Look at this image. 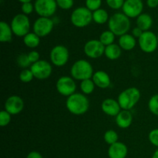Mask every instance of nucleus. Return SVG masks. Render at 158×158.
<instances>
[{"label":"nucleus","instance_id":"nucleus-1","mask_svg":"<svg viewBox=\"0 0 158 158\" xmlns=\"http://www.w3.org/2000/svg\"><path fill=\"white\" fill-rule=\"evenodd\" d=\"M109 30L111 31L115 35H121L127 33L131 29V21L129 17L125 14L117 12L114 14L108 21Z\"/></svg>","mask_w":158,"mask_h":158},{"label":"nucleus","instance_id":"nucleus-2","mask_svg":"<svg viewBox=\"0 0 158 158\" xmlns=\"http://www.w3.org/2000/svg\"><path fill=\"white\" fill-rule=\"evenodd\" d=\"M89 100L84 94L75 93L68 97L66 106L68 110L74 115L84 114L89 109Z\"/></svg>","mask_w":158,"mask_h":158},{"label":"nucleus","instance_id":"nucleus-3","mask_svg":"<svg viewBox=\"0 0 158 158\" xmlns=\"http://www.w3.org/2000/svg\"><path fill=\"white\" fill-rule=\"evenodd\" d=\"M140 98V90L136 87H130L120 93L117 101L121 109L123 110H130L137 104Z\"/></svg>","mask_w":158,"mask_h":158},{"label":"nucleus","instance_id":"nucleus-4","mask_svg":"<svg viewBox=\"0 0 158 158\" xmlns=\"http://www.w3.org/2000/svg\"><path fill=\"white\" fill-rule=\"evenodd\" d=\"M70 73L73 79L83 81L93 77L94 69L89 62L85 60H80L73 63L71 67Z\"/></svg>","mask_w":158,"mask_h":158},{"label":"nucleus","instance_id":"nucleus-5","mask_svg":"<svg viewBox=\"0 0 158 158\" xmlns=\"http://www.w3.org/2000/svg\"><path fill=\"white\" fill-rule=\"evenodd\" d=\"M70 20L76 27H86L92 22L93 13L86 7L77 8L71 14Z\"/></svg>","mask_w":158,"mask_h":158},{"label":"nucleus","instance_id":"nucleus-6","mask_svg":"<svg viewBox=\"0 0 158 158\" xmlns=\"http://www.w3.org/2000/svg\"><path fill=\"white\" fill-rule=\"evenodd\" d=\"M12 32L16 36L24 37L27 35L30 29V22L28 16L25 14H18L15 15L11 22Z\"/></svg>","mask_w":158,"mask_h":158},{"label":"nucleus","instance_id":"nucleus-7","mask_svg":"<svg viewBox=\"0 0 158 158\" xmlns=\"http://www.w3.org/2000/svg\"><path fill=\"white\" fill-rule=\"evenodd\" d=\"M139 46L143 52L151 53L157 49L158 46L157 35L151 31L143 32L138 39Z\"/></svg>","mask_w":158,"mask_h":158},{"label":"nucleus","instance_id":"nucleus-8","mask_svg":"<svg viewBox=\"0 0 158 158\" xmlns=\"http://www.w3.org/2000/svg\"><path fill=\"white\" fill-rule=\"evenodd\" d=\"M57 6L56 0H35L34 9L40 17L49 18L55 14Z\"/></svg>","mask_w":158,"mask_h":158},{"label":"nucleus","instance_id":"nucleus-9","mask_svg":"<svg viewBox=\"0 0 158 158\" xmlns=\"http://www.w3.org/2000/svg\"><path fill=\"white\" fill-rule=\"evenodd\" d=\"M30 70L32 71L34 77L38 80H46L50 77L52 73V66L46 60H39L31 65Z\"/></svg>","mask_w":158,"mask_h":158},{"label":"nucleus","instance_id":"nucleus-10","mask_svg":"<svg viewBox=\"0 0 158 158\" xmlns=\"http://www.w3.org/2000/svg\"><path fill=\"white\" fill-rule=\"evenodd\" d=\"M53 26V21L51 19L40 17L34 23L33 32H35L38 36L45 37L52 32Z\"/></svg>","mask_w":158,"mask_h":158},{"label":"nucleus","instance_id":"nucleus-11","mask_svg":"<svg viewBox=\"0 0 158 158\" xmlns=\"http://www.w3.org/2000/svg\"><path fill=\"white\" fill-rule=\"evenodd\" d=\"M51 62L56 66H63L69 60V51L64 46L58 45L52 49L50 52Z\"/></svg>","mask_w":158,"mask_h":158},{"label":"nucleus","instance_id":"nucleus-12","mask_svg":"<svg viewBox=\"0 0 158 158\" xmlns=\"http://www.w3.org/2000/svg\"><path fill=\"white\" fill-rule=\"evenodd\" d=\"M56 89L61 95L69 97L75 94L77 85L73 78L69 77H62L56 82Z\"/></svg>","mask_w":158,"mask_h":158},{"label":"nucleus","instance_id":"nucleus-13","mask_svg":"<svg viewBox=\"0 0 158 158\" xmlns=\"http://www.w3.org/2000/svg\"><path fill=\"white\" fill-rule=\"evenodd\" d=\"M105 46L97 40H91L86 42L83 50L88 57L92 59H97L102 56L105 52Z\"/></svg>","mask_w":158,"mask_h":158},{"label":"nucleus","instance_id":"nucleus-14","mask_svg":"<svg viewBox=\"0 0 158 158\" xmlns=\"http://www.w3.org/2000/svg\"><path fill=\"white\" fill-rule=\"evenodd\" d=\"M122 9L123 14L129 18H137L142 14L143 3L142 0H125Z\"/></svg>","mask_w":158,"mask_h":158},{"label":"nucleus","instance_id":"nucleus-15","mask_svg":"<svg viewBox=\"0 0 158 158\" xmlns=\"http://www.w3.org/2000/svg\"><path fill=\"white\" fill-rule=\"evenodd\" d=\"M24 108V101L20 97L13 95L9 97L5 103V110L11 115H15L21 112Z\"/></svg>","mask_w":158,"mask_h":158},{"label":"nucleus","instance_id":"nucleus-16","mask_svg":"<svg viewBox=\"0 0 158 158\" xmlns=\"http://www.w3.org/2000/svg\"><path fill=\"white\" fill-rule=\"evenodd\" d=\"M101 109L103 113L106 115L111 116V117H117L119 113L120 112V104L118 101L114 100V99L108 98L103 101L101 104Z\"/></svg>","mask_w":158,"mask_h":158},{"label":"nucleus","instance_id":"nucleus-17","mask_svg":"<svg viewBox=\"0 0 158 158\" xmlns=\"http://www.w3.org/2000/svg\"><path fill=\"white\" fill-rule=\"evenodd\" d=\"M127 147L122 142L110 145L108 149V156L110 158H126L127 155Z\"/></svg>","mask_w":158,"mask_h":158},{"label":"nucleus","instance_id":"nucleus-18","mask_svg":"<svg viewBox=\"0 0 158 158\" xmlns=\"http://www.w3.org/2000/svg\"><path fill=\"white\" fill-rule=\"evenodd\" d=\"M93 81L95 86L101 89H106L110 86V78L109 75L104 71H97L93 75Z\"/></svg>","mask_w":158,"mask_h":158},{"label":"nucleus","instance_id":"nucleus-19","mask_svg":"<svg viewBox=\"0 0 158 158\" xmlns=\"http://www.w3.org/2000/svg\"><path fill=\"white\" fill-rule=\"evenodd\" d=\"M133 121L132 114L129 110H122L116 117V123L119 127L126 129L129 127Z\"/></svg>","mask_w":158,"mask_h":158},{"label":"nucleus","instance_id":"nucleus-20","mask_svg":"<svg viewBox=\"0 0 158 158\" xmlns=\"http://www.w3.org/2000/svg\"><path fill=\"white\" fill-rule=\"evenodd\" d=\"M119 46L123 50H132L136 46V38L133 36V35H130L127 33L124 34L120 36Z\"/></svg>","mask_w":158,"mask_h":158},{"label":"nucleus","instance_id":"nucleus-21","mask_svg":"<svg viewBox=\"0 0 158 158\" xmlns=\"http://www.w3.org/2000/svg\"><path fill=\"white\" fill-rule=\"evenodd\" d=\"M153 24L152 17L148 13H142L137 18V26L143 32L148 31Z\"/></svg>","mask_w":158,"mask_h":158},{"label":"nucleus","instance_id":"nucleus-22","mask_svg":"<svg viewBox=\"0 0 158 158\" xmlns=\"http://www.w3.org/2000/svg\"><path fill=\"white\" fill-rule=\"evenodd\" d=\"M12 33L11 26L2 21L0 23V41L2 43H10L12 40Z\"/></svg>","mask_w":158,"mask_h":158},{"label":"nucleus","instance_id":"nucleus-23","mask_svg":"<svg viewBox=\"0 0 158 158\" xmlns=\"http://www.w3.org/2000/svg\"><path fill=\"white\" fill-rule=\"evenodd\" d=\"M121 49H122L119 45L113 43V44L110 45V46H106L104 54L106 56V58H108L109 60H115L118 59L120 56V55H121Z\"/></svg>","mask_w":158,"mask_h":158},{"label":"nucleus","instance_id":"nucleus-24","mask_svg":"<svg viewBox=\"0 0 158 158\" xmlns=\"http://www.w3.org/2000/svg\"><path fill=\"white\" fill-rule=\"evenodd\" d=\"M24 44L29 48H35L40 45V37L38 36L35 32H29L23 37Z\"/></svg>","mask_w":158,"mask_h":158},{"label":"nucleus","instance_id":"nucleus-25","mask_svg":"<svg viewBox=\"0 0 158 158\" xmlns=\"http://www.w3.org/2000/svg\"><path fill=\"white\" fill-rule=\"evenodd\" d=\"M93 20L97 24H104L109 21V15L105 9H99L93 12Z\"/></svg>","mask_w":158,"mask_h":158},{"label":"nucleus","instance_id":"nucleus-26","mask_svg":"<svg viewBox=\"0 0 158 158\" xmlns=\"http://www.w3.org/2000/svg\"><path fill=\"white\" fill-rule=\"evenodd\" d=\"M100 40L105 46H110V45L113 44L115 40V35L111 31L106 30L104 31L101 33L100 36Z\"/></svg>","mask_w":158,"mask_h":158},{"label":"nucleus","instance_id":"nucleus-27","mask_svg":"<svg viewBox=\"0 0 158 158\" xmlns=\"http://www.w3.org/2000/svg\"><path fill=\"white\" fill-rule=\"evenodd\" d=\"M94 88H95V84H94V81L91 79L83 80L80 83L81 91L84 94H86V95L92 94L94 90Z\"/></svg>","mask_w":158,"mask_h":158},{"label":"nucleus","instance_id":"nucleus-28","mask_svg":"<svg viewBox=\"0 0 158 158\" xmlns=\"http://www.w3.org/2000/svg\"><path fill=\"white\" fill-rule=\"evenodd\" d=\"M103 138H104V140L108 144L112 145L118 141V134L116 131H113V130H110V131H107L105 133Z\"/></svg>","mask_w":158,"mask_h":158},{"label":"nucleus","instance_id":"nucleus-29","mask_svg":"<svg viewBox=\"0 0 158 158\" xmlns=\"http://www.w3.org/2000/svg\"><path fill=\"white\" fill-rule=\"evenodd\" d=\"M150 111L155 116H158V94L152 96L148 102Z\"/></svg>","mask_w":158,"mask_h":158},{"label":"nucleus","instance_id":"nucleus-30","mask_svg":"<svg viewBox=\"0 0 158 158\" xmlns=\"http://www.w3.org/2000/svg\"><path fill=\"white\" fill-rule=\"evenodd\" d=\"M17 64H18L21 68H23L24 69L25 68L30 66L31 63L29 60V57H28V54H20V55L17 57Z\"/></svg>","mask_w":158,"mask_h":158},{"label":"nucleus","instance_id":"nucleus-31","mask_svg":"<svg viewBox=\"0 0 158 158\" xmlns=\"http://www.w3.org/2000/svg\"><path fill=\"white\" fill-rule=\"evenodd\" d=\"M34 76L32 74V71L30 69H25L20 73L19 74V79L23 83H29V82H31L33 79Z\"/></svg>","mask_w":158,"mask_h":158},{"label":"nucleus","instance_id":"nucleus-32","mask_svg":"<svg viewBox=\"0 0 158 158\" xmlns=\"http://www.w3.org/2000/svg\"><path fill=\"white\" fill-rule=\"evenodd\" d=\"M102 0H86V7L91 12L100 9Z\"/></svg>","mask_w":158,"mask_h":158},{"label":"nucleus","instance_id":"nucleus-33","mask_svg":"<svg viewBox=\"0 0 158 158\" xmlns=\"http://www.w3.org/2000/svg\"><path fill=\"white\" fill-rule=\"evenodd\" d=\"M11 121V114L6 110H2L0 113V126H7Z\"/></svg>","mask_w":158,"mask_h":158},{"label":"nucleus","instance_id":"nucleus-34","mask_svg":"<svg viewBox=\"0 0 158 158\" xmlns=\"http://www.w3.org/2000/svg\"><path fill=\"white\" fill-rule=\"evenodd\" d=\"M56 1L57 6L65 10L71 9L74 3L73 0H56Z\"/></svg>","mask_w":158,"mask_h":158},{"label":"nucleus","instance_id":"nucleus-35","mask_svg":"<svg viewBox=\"0 0 158 158\" xmlns=\"http://www.w3.org/2000/svg\"><path fill=\"white\" fill-rule=\"evenodd\" d=\"M108 6L113 9H119L123 7L125 0H106Z\"/></svg>","mask_w":158,"mask_h":158},{"label":"nucleus","instance_id":"nucleus-36","mask_svg":"<svg viewBox=\"0 0 158 158\" xmlns=\"http://www.w3.org/2000/svg\"><path fill=\"white\" fill-rule=\"evenodd\" d=\"M148 138H149L150 142L154 146L157 147L158 148V128L153 130L150 132L149 135H148Z\"/></svg>","mask_w":158,"mask_h":158},{"label":"nucleus","instance_id":"nucleus-37","mask_svg":"<svg viewBox=\"0 0 158 158\" xmlns=\"http://www.w3.org/2000/svg\"><path fill=\"white\" fill-rule=\"evenodd\" d=\"M33 9H34V6L31 2L23 3L22 5V12H23V14L26 15L32 13Z\"/></svg>","mask_w":158,"mask_h":158},{"label":"nucleus","instance_id":"nucleus-38","mask_svg":"<svg viewBox=\"0 0 158 158\" xmlns=\"http://www.w3.org/2000/svg\"><path fill=\"white\" fill-rule=\"evenodd\" d=\"M28 57L31 63H35L40 60V53L37 51H31L28 53Z\"/></svg>","mask_w":158,"mask_h":158},{"label":"nucleus","instance_id":"nucleus-39","mask_svg":"<svg viewBox=\"0 0 158 158\" xmlns=\"http://www.w3.org/2000/svg\"><path fill=\"white\" fill-rule=\"evenodd\" d=\"M143 31L141 30V29H140V28L138 27H136L134 28V29H133L132 31V35L133 36L135 37V38H140V36H141V35L143 34Z\"/></svg>","mask_w":158,"mask_h":158},{"label":"nucleus","instance_id":"nucleus-40","mask_svg":"<svg viewBox=\"0 0 158 158\" xmlns=\"http://www.w3.org/2000/svg\"><path fill=\"white\" fill-rule=\"evenodd\" d=\"M26 158H43V156L41 155V154L37 151H32V152L29 153L27 155Z\"/></svg>","mask_w":158,"mask_h":158},{"label":"nucleus","instance_id":"nucleus-41","mask_svg":"<svg viewBox=\"0 0 158 158\" xmlns=\"http://www.w3.org/2000/svg\"><path fill=\"white\" fill-rule=\"evenodd\" d=\"M147 5L150 8H156L158 6V0H147Z\"/></svg>","mask_w":158,"mask_h":158},{"label":"nucleus","instance_id":"nucleus-42","mask_svg":"<svg viewBox=\"0 0 158 158\" xmlns=\"http://www.w3.org/2000/svg\"><path fill=\"white\" fill-rule=\"evenodd\" d=\"M152 158H158V148L154 151V154H153Z\"/></svg>","mask_w":158,"mask_h":158},{"label":"nucleus","instance_id":"nucleus-43","mask_svg":"<svg viewBox=\"0 0 158 158\" xmlns=\"http://www.w3.org/2000/svg\"><path fill=\"white\" fill-rule=\"evenodd\" d=\"M19 1L20 2H22L23 4V3H26V2H30L32 0H19Z\"/></svg>","mask_w":158,"mask_h":158},{"label":"nucleus","instance_id":"nucleus-44","mask_svg":"<svg viewBox=\"0 0 158 158\" xmlns=\"http://www.w3.org/2000/svg\"><path fill=\"white\" fill-rule=\"evenodd\" d=\"M157 40H158V35H157Z\"/></svg>","mask_w":158,"mask_h":158}]
</instances>
